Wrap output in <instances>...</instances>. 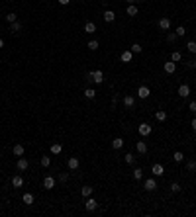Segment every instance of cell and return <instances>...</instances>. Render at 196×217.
Masks as SVG:
<instances>
[{
	"mask_svg": "<svg viewBox=\"0 0 196 217\" xmlns=\"http://www.w3.org/2000/svg\"><path fill=\"white\" fill-rule=\"evenodd\" d=\"M137 131H139V135H143V137H147V135H151V131H153V127L149 123H141L139 127H137Z\"/></svg>",
	"mask_w": 196,
	"mask_h": 217,
	"instance_id": "6da1fadb",
	"label": "cell"
},
{
	"mask_svg": "<svg viewBox=\"0 0 196 217\" xmlns=\"http://www.w3.org/2000/svg\"><path fill=\"white\" fill-rule=\"evenodd\" d=\"M178 96H181V98H188L190 96V86L188 84H181L178 86Z\"/></svg>",
	"mask_w": 196,
	"mask_h": 217,
	"instance_id": "7a4b0ae2",
	"label": "cell"
},
{
	"mask_svg": "<svg viewBox=\"0 0 196 217\" xmlns=\"http://www.w3.org/2000/svg\"><path fill=\"white\" fill-rule=\"evenodd\" d=\"M92 82H96V84H102L104 82V73L102 70H92Z\"/></svg>",
	"mask_w": 196,
	"mask_h": 217,
	"instance_id": "3957f363",
	"label": "cell"
},
{
	"mask_svg": "<svg viewBox=\"0 0 196 217\" xmlns=\"http://www.w3.org/2000/svg\"><path fill=\"white\" fill-rule=\"evenodd\" d=\"M28 166H30V162H28V158L20 157V158H18V162H16V168H18V170H28Z\"/></svg>",
	"mask_w": 196,
	"mask_h": 217,
	"instance_id": "277c9868",
	"label": "cell"
},
{
	"mask_svg": "<svg viewBox=\"0 0 196 217\" xmlns=\"http://www.w3.org/2000/svg\"><path fill=\"white\" fill-rule=\"evenodd\" d=\"M43 188H45V190L55 188V178H53V176H45V178H43Z\"/></svg>",
	"mask_w": 196,
	"mask_h": 217,
	"instance_id": "5b68a950",
	"label": "cell"
},
{
	"mask_svg": "<svg viewBox=\"0 0 196 217\" xmlns=\"http://www.w3.org/2000/svg\"><path fill=\"white\" fill-rule=\"evenodd\" d=\"M151 172H153V176H163V174H165L163 164H153L151 166Z\"/></svg>",
	"mask_w": 196,
	"mask_h": 217,
	"instance_id": "8992f818",
	"label": "cell"
},
{
	"mask_svg": "<svg viewBox=\"0 0 196 217\" xmlns=\"http://www.w3.org/2000/svg\"><path fill=\"white\" fill-rule=\"evenodd\" d=\"M163 69H165V73H167V74H173L174 70H177V63H174V61L165 63V66H163Z\"/></svg>",
	"mask_w": 196,
	"mask_h": 217,
	"instance_id": "52a82bcc",
	"label": "cell"
},
{
	"mask_svg": "<svg viewBox=\"0 0 196 217\" xmlns=\"http://www.w3.org/2000/svg\"><path fill=\"white\" fill-rule=\"evenodd\" d=\"M85 206H86V209H88V211H94V209L98 207V202H96L94 198H88V199H86V203H85Z\"/></svg>",
	"mask_w": 196,
	"mask_h": 217,
	"instance_id": "ba28073f",
	"label": "cell"
},
{
	"mask_svg": "<svg viewBox=\"0 0 196 217\" xmlns=\"http://www.w3.org/2000/svg\"><path fill=\"white\" fill-rule=\"evenodd\" d=\"M149 94H151V90L147 88V86H139V90H137V96H139V98H149Z\"/></svg>",
	"mask_w": 196,
	"mask_h": 217,
	"instance_id": "9c48e42d",
	"label": "cell"
},
{
	"mask_svg": "<svg viewBox=\"0 0 196 217\" xmlns=\"http://www.w3.org/2000/svg\"><path fill=\"white\" fill-rule=\"evenodd\" d=\"M155 188H157L155 178H147V180H145V190H147V192H153Z\"/></svg>",
	"mask_w": 196,
	"mask_h": 217,
	"instance_id": "30bf717a",
	"label": "cell"
},
{
	"mask_svg": "<svg viewBox=\"0 0 196 217\" xmlns=\"http://www.w3.org/2000/svg\"><path fill=\"white\" fill-rule=\"evenodd\" d=\"M135 149H137V153H139V155H145V153H147V143H145V141H137Z\"/></svg>",
	"mask_w": 196,
	"mask_h": 217,
	"instance_id": "8fae6325",
	"label": "cell"
},
{
	"mask_svg": "<svg viewBox=\"0 0 196 217\" xmlns=\"http://www.w3.org/2000/svg\"><path fill=\"white\" fill-rule=\"evenodd\" d=\"M120 59H122V63H131V59H133V53L128 49V51H124L122 55H120Z\"/></svg>",
	"mask_w": 196,
	"mask_h": 217,
	"instance_id": "7c38bea8",
	"label": "cell"
},
{
	"mask_svg": "<svg viewBox=\"0 0 196 217\" xmlns=\"http://www.w3.org/2000/svg\"><path fill=\"white\" fill-rule=\"evenodd\" d=\"M67 166H69L71 170H77L78 168V158L77 157H71L69 160H67Z\"/></svg>",
	"mask_w": 196,
	"mask_h": 217,
	"instance_id": "4fadbf2b",
	"label": "cell"
},
{
	"mask_svg": "<svg viewBox=\"0 0 196 217\" xmlns=\"http://www.w3.org/2000/svg\"><path fill=\"white\" fill-rule=\"evenodd\" d=\"M155 119H157V121H161V123L167 121V112L165 110H157L155 112Z\"/></svg>",
	"mask_w": 196,
	"mask_h": 217,
	"instance_id": "5bb4252c",
	"label": "cell"
},
{
	"mask_svg": "<svg viewBox=\"0 0 196 217\" xmlns=\"http://www.w3.org/2000/svg\"><path fill=\"white\" fill-rule=\"evenodd\" d=\"M12 153H14L16 157H24V153H26V149H24V145H14V149H12Z\"/></svg>",
	"mask_w": 196,
	"mask_h": 217,
	"instance_id": "9a60e30c",
	"label": "cell"
},
{
	"mask_svg": "<svg viewBox=\"0 0 196 217\" xmlns=\"http://www.w3.org/2000/svg\"><path fill=\"white\" fill-rule=\"evenodd\" d=\"M124 106L126 108H133L135 106V98H133V96H124Z\"/></svg>",
	"mask_w": 196,
	"mask_h": 217,
	"instance_id": "2e32d148",
	"label": "cell"
},
{
	"mask_svg": "<svg viewBox=\"0 0 196 217\" xmlns=\"http://www.w3.org/2000/svg\"><path fill=\"white\" fill-rule=\"evenodd\" d=\"M122 147H124V139L116 137V139L112 141V149H114V151H118V149H122Z\"/></svg>",
	"mask_w": 196,
	"mask_h": 217,
	"instance_id": "e0dca14e",
	"label": "cell"
},
{
	"mask_svg": "<svg viewBox=\"0 0 196 217\" xmlns=\"http://www.w3.org/2000/svg\"><path fill=\"white\" fill-rule=\"evenodd\" d=\"M10 31H12V33H18V31H22V24H20L18 20H16V22H12V24H10Z\"/></svg>",
	"mask_w": 196,
	"mask_h": 217,
	"instance_id": "ac0fdd59",
	"label": "cell"
},
{
	"mask_svg": "<svg viewBox=\"0 0 196 217\" xmlns=\"http://www.w3.org/2000/svg\"><path fill=\"white\" fill-rule=\"evenodd\" d=\"M159 28H161V30H169V28H171V20L169 18H161L159 20Z\"/></svg>",
	"mask_w": 196,
	"mask_h": 217,
	"instance_id": "d6986e66",
	"label": "cell"
},
{
	"mask_svg": "<svg viewBox=\"0 0 196 217\" xmlns=\"http://www.w3.org/2000/svg\"><path fill=\"white\" fill-rule=\"evenodd\" d=\"M12 186H14V188H22L24 186V178L22 176H14V178H12Z\"/></svg>",
	"mask_w": 196,
	"mask_h": 217,
	"instance_id": "ffe728a7",
	"label": "cell"
},
{
	"mask_svg": "<svg viewBox=\"0 0 196 217\" xmlns=\"http://www.w3.org/2000/svg\"><path fill=\"white\" fill-rule=\"evenodd\" d=\"M114 18H116V14H114L112 10H106V12H104V22L110 24V22H114Z\"/></svg>",
	"mask_w": 196,
	"mask_h": 217,
	"instance_id": "44dd1931",
	"label": "cell"
},
{
	"mask_svg": "<svg viewBox=\"0 0 196 217\" xmlns=\"http://www.w3.org/2000/svg\"><path fill=\"white\" fill-rule=\"evenodd\" d=\"M128 16H131V18H133V16H137V6H133V4H128Z\"/></svg>",
	"mask_w": 196,
	"mask_h": 217,
	"instance_id": "7402d4cb",
	"label": "cell"
},
{
	"mask_svg": "<svg viewBox=\"0 0 196 217\" xmlns=\"http://www.w3.org/2000/svg\"><path fill=\"white\" fill-rule=\"evenodd\" d=\"M61 151H63V147H61V143H53V145H51V153H53V155H59Z\"/></svg>",
	"mask_w": 196,
	"mask_h": 217,
	"instance_id": "603a6c76",
	"label": "cell"
},
{
	"mask_svg": "<svg viewBox=\"0 0 196 217\" xmlns=\"http://www.w3.org/2000/svg\"><path fill=\"white\" fill-rule=\"evenodd\" d=\"M85 31H86V33H94V31H96V26H94L92 22H86V26H85Z\"/></svg>",
	"mask_w": 196,
	"mask_h": 217,
	"instance_id": "cb8c5ba5",
	"label": "cell"
},
{
	"mask_svg": "<svg viewBox=\"0 0 196 217\" xmlns=\"http://www.w3.org/2000/svg\"><path fill=\"white\" fill-rule=\"evenodd\" d=\"M22 202L26 203V206H32V203H33V196H32V194H24Z\"/></svg>",
	"mask_w": 196,
	"mask_h": 217,
	"instance_id": "d4e9b609",
	"label": "cell"
},
{
	"mask_svg": "<svg viewBox=\"0 0 196 217\" xmlns=\"http://www.w3.org/2000/svg\"><path fill=\"white\" fill-rule=\"evenodd\" d=\"M81 192H82V198H90V196H92V188L90 186H85Z\"/></svg>",
	"mask_w": 196,
	"mask_h": 217,
	"instance_id": "484cf974",
	"label": "cell"
},
{
	"mask_svg": "<svg viewBox=\"0 0 196 217\" xmlns=\"http://www.w3.org/2000/svg\"><path fill=\"white\" fill-rule=\"evenodd\" d=\"M130 51L133 53V55H135V53H141V51H143V47H141V45H139V43H133V45H131V47H130Z\"/></svg>",
	"mask_w": 196,
	"mask_h": 217,
	"instance_id": "4316f807",
	"label": "cell"
},
{
	"mask_svg": "<svg viewBox=\"0 0 196 217\" xmlns=\"http://www.w3.org/2000/svg\"><path fill=\"white\" fill-rule=\"evenodd\" d=\"M124 160H126L128 164H135V157H133L131 153H128V155H124Z\"/></svg>",
	"mask_w": 196,
	"mask_h": 217,
	"instance_id": "83f0119b",
	"label": "cell"
},
{
	"mask_svg": "<svg viewBox=\"0 0 196 217\" xmlns=\"http://www.w3.org/2000/svg\"><path fill=\"white\" fill-rule=\"evenodd\" d=\"M133 178H135V180H141V178H143V170L141 168H133Z\"/></svg>",
	"mask_w": 196,
	"mask_h": 217,
	"instance_id": "f1b7e54d",
	"label": "cell"
},
{
	"mask_svg": "<svg viewBox=\"0 0 196 217\" xmlns=\"http://www.w3.org/2000/svg\"><path fill=\"white\" fill-rule=\"evenodd\" d=\"M182 59V55H181V51H173V55H171V61H174V63H178Z\"/></svg>",
	"mask_w": 196,
	"mask_h": 217,
	"instance_id": "f546056e",
	"label": "cell"
},
{
	"mask_svg": "<svg viewBox=\"0 0 196 217\" xmlns=\"http://www.w3.org/2000/svg\"><path fill=\"white\" fill-rule=\"evenodd\" d=\"M173 158H174V162H182V160H184V155H182L181 151H177V153L173 155Z\"/></svg>",
	"mask_w": 196,
	"mask_h": 217,
	"instance_id": "4dcf8cb0",
	"label": "cell"
},
{
	"mask_svg": "<svg viewBox=\"0 0 196 217\" xmlns=\"http://www.w3.org/2000/svg\"><path fill=\"white\" fill-rule=\"evenodd\" d=\"M94 96H96V92H94V90H92V88H86V90H85V98H88V100H92V98H94Z\"/></svg>",
	"mask_w": 196,
	"mask_h": 217,
	"instance_id": "1f68e13d",
	"label": "cell"
},
{
	"mask_svg": "<svg viewBox=\"0 0 196 217\" xmlns=\"http://www.w3.org/2000/svg\"><path fill=\"white\" fill-rule=\"evenodd\" d=\"M39 162H41V166H45V168H47V166L51 164V158H49V157H41Z\"/></svg>",
	"mask_w": 196,
	"mask_h": 217,
	"instance_id": "d6a6232c",
	"label": "cell"
},
{
	"mask_svg": "<svg viewBox=\"0 0 196 217\" xmlns=\"http://www.w3.org/2000/svg\"><path fill=\"white\" fill-rule=\"evenodd\" d=\"M16 20H18V16H16V14H14V12H10V14H8V16H6V22H8V24H12V22H16Z\"/></svg>",
	"mask_w": 196,
	"mask_h": 217,
	"instance_id": "836d02e7",
	"label": "cell"
},
{
	"mask_svg": "<svg viewBox=\"0 0 196 217\" xmlns=\"http://www.w3.org/2000/svg\"><path fill=\"white\" fill-rule=\"evenodd\" d=\"M88 49H90V51H96V49H98V41L96 39L88 41Z\"/></svg>",
	"mask_w": 196,
	"mask_h": 217,
	"instance_id": "e575fe53",
	"label": "cell"
},
{
	"mask_svg": "<svg viewBox=\"0 0 196 217\" xmlns=\"http://www.w3.org/2000/svg\"><path fill=\"white\" fill-rule=\"evenodd\" d=\"M57 180H59V182H67V180H69V172H61L59 176H57Z\"/></svg>",
	"mask_w": 196,
	"mask_h": 217,
	"instance_id": "d590c367",
	"label": "cell"
},
{
	"mask_svg": "<svg viewBox=\"0 0 196 217\" xmlns=\"http://www.w3.org/2000/svg\"><path fill=\"white\" fill-rule=\"evenodd\" d=\"M186 168H188V170H196V160H194V158H190V160L186 162Z\"/></svg>",
	"mask_w": 196,
	"mask_h": 217,
	"instance_id": "8d00e7d4",
	"label": "cell"
},
{
	"mask_svg": "<svg viewBox=\"0 0 196 217\" xmlns=\"http://www.w3.org/2000/svg\"><path fill=\"white\" fill-rule=\"evenodd\" d=\"M186 49H188L190 53H196V43L194 41H188V43H186Z\"/></svg>",
	"mask_w": 196,
	"mask_h": 217,
	"instance_id": "74e56055",
	"label": "cell"
},
{
	"mask_svg": "<svg viewBox=\"0 0 196 217\" xmlns=\"http://www.w3.org/2000/svg\"><path fill=\"white\" fill-rule=\"evenodd\" d=\"M177 39V33L174 31H171V33H167V41H169V43H173V41Z\"/></svg>",
	"mask_w": 196,
	"mask_h": 217,
	"instance_id": "f35d334b",
	"label": "cell"
},
{
	"mask_svg": "<svg viewBox=\"0 0 196 217\" xmlns=\"http://www.w3.org/2000/svg\"><path fill=\"white\" fill-rule=\"evenodd\" d=\"M177 35H178V37L186 35V30H184V28H182V26H178V28H177Z\"/></svg>",
	"mask_w": 196,
	"mask_h": 217,
	"instance_id": "ab89813d",
	"label": "cell"
},
{
	"mask_svg": "<svg viewBox=\"0 0 196 217\" xmlns=\"http://www.w3.org/2000/svg\"><path fill=\"white\" fill-rule=\"evenodd\" d=\"M182 188H181V184H177V182H174V184H171V192H181Z\"/></svg>",
	"mask_w": 196,
	"mask_h": 217,
	"instance_id": "60d3db41",
	"label": "cell"
},
{
	"mask_svg": "<svg viewBox=\"0 0 196 217\" xmlns=\"http://www.w3.org/2000/svg\"><path fill=\"white\" fill-rule=\"evenodd\" d=\"M188 110H190V112H194V114H196V100H192V102L188 104Z\"/></svg>",
	"mask_w": 196,
	"mask_h": 217,
	"instance_id": "b9f144b4",
	"label": "cell"
},
{
	"mask_svg": "<svg viewBox=\"0 0 196 217\" xmlns=\"http://www.w3.org/2000/svg\"><path fill=\"white\" fill-rule=\"evenodd\" d=\"M118 104V94H114V98H112V106H116Z\"/></svg>",
	"mask_w": 196,
	"mask_h": 217,
	"instance_id": "7bdbcfd3",
	"label": "cell"
},
{
	"mask_svg": "<svg viewBox=\"0 0 196 217\" xmlns=\"http://www.w3.org/2000/svg\"><path fill=\"white\" fill-rule=\"evenodd\" d=\"M57 2H59V4H61V6H67V4H69V2H71V0H57Z\"/></svg>",
	"mask_w": 196,
	"mask_h": 217,
	"instance_id": "ee69618b",
	"label": "cell"
},
{
	"mask_svg": "<svg viewBox=\"0 0 196 217\" xmlns=\"http://www.w3.org/2000/svg\"><path fill=\"white\" fill-rule=\"evenodd\" d=\"M192 129H194V131H196V118L192 119Z\"/></svg>",
	"mask_w": 196,
	"mask_h": 217,
	"instance_id": "f6af8a7d",
	"label": "cell"
},
{
	"mask_svg": "<svg viewBox=\"0 0 196 217\" xmlns=\"http://www.w3.org/2000/svg\"><path fill=\"white\" fill-rule=\"evenodd\" d=\"M4 47V39H2V37H0V49H2Z\"/></svg>",
	"mask_w": 196,
	"mask_h": 217,
	"instance_id": "bcb514c9",
	"label": "cell"
},
{
	"mask_svg": "<svg viewBox=\"0 0 196 217\" xmlns=\"http://www.w3.org/2000/svg\"><path fill=\"white\" fill-rule=\"evenodd\" d=\"M135 2H139V0H128V4H135Z\"/></svg>",
	"mask_w": 196,
	"mask_h": 217,
	"instance_id": "7dc6e473",
	"label": "cell"
},
{
	"mask_svg": "<svg viewBox=\"0 0 196 217\" xmlns=\"http://www.w3.org/2000/svg\"><path fill=\"white\" fill-rule=\"evenodd\" d=\"M192 69H194V70H196V61H194V63H192Z\"/></svg>",
	"mask_w": 196,
	"mask_h": 217,
	"instance_id": "c3c4849f",
	"label": "cell"
}]
</instances>
